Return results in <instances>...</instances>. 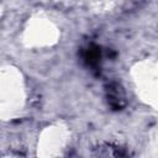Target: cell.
<instances>
[{"label": "cell", "mask_w": 158, "mask_h": 158, "mask_svg": "<svg viewBox=\"0 0 158 158\" xmlns=\"http://www.w3.org/2000/svg\"><path fill=\"white\" fill-rule=\"evenodd\" d=\"M105 98L107 105L114 111L123 110L127 105V94L122 84L117 80H110L105 85Z\"/></svg>", "instance_id": "1"}, {"label": "cell", "mask_w": 158, "mask_h": 158, "mask_svg": "<svg viewBox=\"0 0 158 158\" xmlns=\"http://www.w3.org/2000/svg\"><path fill=\"white\" fill-rule=\"evenodd\" d=\"M80 58L86 68H89L91 72L99 73L101 68L102 62V52L100 46L95 43H89L84 46L80 51Z\"/></svg>", "instance_id": "2"}, {"label": "cell", "mask_w": 158, "mask_h": 158, "mask_svg": "<svg viewBox=\"0 0 158 158\" xmlns=\"http://www.w3.org/2000/svg\"><path fill=\"white\" fill-rule=\"evenodd\" d=\"M98 156H104V157H126L128 156V152H126L123 148L114 144H105L100 146L96 148Z\"/></svg>", "instance_id": "3"}]
</instances>
